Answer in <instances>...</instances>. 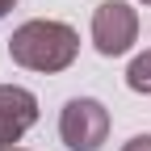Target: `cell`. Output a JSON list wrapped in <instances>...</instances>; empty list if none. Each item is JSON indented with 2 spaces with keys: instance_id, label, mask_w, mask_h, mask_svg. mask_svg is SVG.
<instances>
[{
  "instance_id": "obj_4",
  "label": "cell",
  "mask_w": 151,
  "mask_h": 151,
  "mask_svg": "<svg viewBox=\"0 0 151 151\" xmlns=\"http://www.w3.org/2000/svg\"><path fill=\"white\" fill-rule=\"evenodd\" d=\"M34 122H38V97L21 84H0V151L17 147Z\"/></svg>"
},
{
  "instance_id": "obj_7",
  "label": "cell",
  "mask_w": 151,
  "mask_h": 151,
  "mask_svg": "<svg viewBox=\"0 0 151 151\" xmlns=\"http://www.w3.org/2000/svg\"><path fill=\"white\" fill-rule=\"evenodd\" d=\"M13 4H17V0H0V17H9V13H13Z\"/></svg>"
},
{
  "instance_id": "obj_2",
  "label": "cell",
  "mask_w": 151,
  "mask_h": 151,
  "mask_svg": "<svg viewBox=\"0 0 151 151\" xmlns=\"http://www.w3.org/2000/svg\"><path fill=\"white\" fill-rule=\"evenodd\" d=\"M59 139L67 151H101L109 139V109L97 97H71L59 113Z\"/></svg>"
},
{
  "instance_id": "obj_6",
  "label": "cell",
  "mask_w": 151,
  "mask_h": 151,
  "mask_svg": "<svg viewBox=\"0 0 151 151\" xmlns=\"http://www.w3.org/2000/svg\"><path fill=\"white\" fill-rule=\"evenodd\" d=\"M122 151H151V134H134L130 143H122Z\"/></svg>"
},
{
  "instance_id": "obj_5",
  "label": "cell",
  "mask_w": 151,
  "mask_h": 151,
  "mask_svg": "<svg viewBox=\"0 0 151 151\" xmlns=\"http://www.w3.org/2000/svg\"><path fill=\"white\" fill-rule=\"evenodd\" d=\"M126 88L151 97V50H143V55L130 59V67H126Z\"/></svg>"
},
{
  "instance_id": "obj_9",
  "label": "cell",
  "mask_w": 151,
  "mask_h": 151,
  "mask_svg": "<svg viewBox=\"0 0 151 151\" xmlns=\"http://www.w3.org/2000/svg\"><path fill=\"white\" fill-rule=\"evenodd\" d=\"M139 4H151V0H139Z\"/></svg>"
},
{
  "instance_id": "obj_8",
  "label": "cell",
  "mask_w": 151,
  "mask_h": 151,
  "mask_svg": "<svg viewBox=\"0 0 151 151\" xmlns=\"http://www.w3.org/2000/svg\"><path fill=\"white\" fill-rule=\"evenodd\" d=\"M9 151H25V147H9Z\"/></svg>"
},
{
  "instance_id": "obj_1",
  "label": "cell",
  "mask_w": 151,
  "mask_h": 151,
  "mask_svg": "<svg viewBox=\"0 0 151 151\" xmlns=\"http://www.w3.org/2000/svg\"><path fill=\"white\" fill-rule=\"evenodd\" d=\"M9 55H13V63L25 67V71L55 76V71H67L76 63V55H80V34H76L67 21L34 17V21H25V25L13 29Z\"/></svg>"
},
{
  "instance_id": "obj_3",
  "label": "cell",
  "mask_w": 151,
  "mask_h": 151,
  "mask_svg": "<svg viewBox=\"0 0 151 151\" xmlns=\"http://www.w3.org/2000/svg\"><path fill=\"white\" fill-rule=\"evenodd\" d=\"M139 42V13L126 0H101L92 13V46L105 59H118Z\"/></svg>"
}]
</instances>
